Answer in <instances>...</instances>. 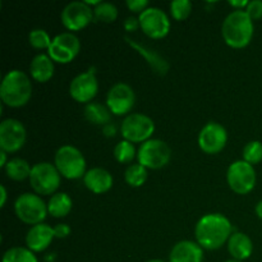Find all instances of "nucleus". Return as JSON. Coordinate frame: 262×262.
<instances>
[{
	"label": "nucleus",
	"instance_id": "obj_11",
	"mask_svg": "<svg viewBox=\"0 0 262 262\" xmlns=\"http://www.w3.org/2000/svg\"><path fill=\"white\" fill-rule=\"evenodd\" d=\"M141 30L151 38H163L170 31V20L163 9L156 7H148L140 13Z\"/></svg>",
	"mask_w": 262,
	"mask_h": 262
},
{
	"label": "nucleus",
	"instance_id": "obj_17",
	"mask_svg": "<svg viewBox=\"0 0 262 262\" xmlns=\"http://www.w3.org/2000/svg\"><path fill=\"white\" fill-rule=\"evenodd\" d=\"M54 238H55L54 228L45 223H41L30 228L26 235V246L32 252H42L51 245Z\"/></svg>",
	"mask_w": 262,
	"mask_h": 262
},
{
	"label": "nucleus",
	"instance_id": "obj_21",
	"mask_svg": "<svg viewBox=\"0 0 262 262\" xmlns=\"http://www.w3.org/2000/svg\"><path fill=\"white\" fill-rule=\"evenodd\" d=\"M30 72L35 81L45 83L49 79H51L54 74V61L48 54H37L31 60Z\"/></svg>",
	"mask_w": 262,
	"mask_h": 262
},
{
	"label": "nucleus",
	"instance_id": "obj_8",
	"mask_svg": "<svg viewBox=\"0 0 262 262\" xmlns=\"http://www.w3.org/2000/svg\"><path fill=\"white\" fill-rule=\"evenodd\" d=\"M155 132V123L148 115L141 113L128 114L123 119L120 133L125 141L132 143L146 142Z\"/></svg>",
	"mask_w": 262,
	"mask_h": 262
},
{
	"label": "nucleus",
	"instance_id": "obj_14",
	"mask_svg": "<svg viewBox=\"0 0 262 262\" xmlns=\"http://www.w3.org/2000/svg\"><path fill=\"white\" fill-rule=\"evenodd\" d=\"M136 95L132 87L125 82H118L106 95V106L114 115H124L132 110Z\"/></svg>",
	"mask_w": 262,
	"mask_h": 262
},
{
	"label": "nucleus",
	"instance_id": "obj_7",
	"mask_svg": "<svg viewBox=\"0 0 262 262\" xmlns=\"http://www.w3.org/2000/svg\"><path fill=\"white\" fill-rule=\"evenodd\" d=\"M171 150L168 143L159 138H150L140 146L138 164L146 169H161L170 161Z\"/></svg>",
	"mask_w": 262,
	"mask_h": 262
},
{
	"label": "nucleus",
	"instance_id": "obj_34",
	"mask_svg": "<svg viewBox=\"0 0 262 262\" xmlns=\"http://www.w3.org/2000/svg\"><path fill=\"white\" fill-rule=\"evenodd\" d=\"M127 7L132 12L142 13L148 8V0H127Z\"/></svg>",
	"mask_w": 262,
	"mask_h": 262
},
{
	"label": "nucleus",
	"instance_id": "obj_35",
	"mask_svg": "<svg viewBox=\"0 0 262 262\" xmlns=\"http://www.w3.org/2000/svg\"><path fill=\"white\" fill-rule=\"evenodd\" d=\"M55 238H67L71 234V227L68 224H58L54 228Z\"/></svg>",
	"mask_w": 262,
	"mask_h": 262
},
{
	"label": "nucleus",
	"instance_id": "obj_43",
	"mask_svg": "<svg viewBox=\"0 0 262 262\" xmlns=\"http://www.w3.org/2000/svg\"><path fill=\"white\" fill-rule=\"evenodd\" d=\"M225 262H243V261H239V260H234V258H232V260H228Z\"/></svg>",
	"mask_w": 262,
	"mask_h": 262
},
{
	"label": "nucleus",
	"instance_id": "obj_28",
	"mask_svg": "<svg viewBox=\"0 0 262 262\" xmlns=\"http://www.w3.org/2000/svg\"><path fill=\"white\" fill-rule=\"evenodd\" d=\"M95 19L104 23H112L118 18V8L113 3L101 2L94 8Z\"/></svg>",
	"mask_w": 262,
	"mask_h": 262
},
{
	"label": "nucleus",
	"instance_id": "obj_4",
	"mask_svg": "<svg viewBox=\"0 0 262 262\" xmlns=\"http://www.w3.org/2000/svg\"><path fill=\"white\" fill-rule=\"evenodd\" d=\"M54 165L61 177L78 179L86 174V160L81 151L72 145H64L56 150Z\"/></svg>",
	"mask_w": 262,
	"mask_h": 262
},
{
	"label": "nucleus",
	"instance_id": "obj_20",
	"mask_svg": "<svg viewBox=\"0 0 262 262\" xmlns=\"http://www.w3.org/2000/svg\"><path fill=\"white\" fill-rule=\"evenodd\" d=\"M228 251L234 260H247L253 252V243L245 233L234 232L228 241Z\"/></svg>",
	"mask_w": 262,
	"mask_h": 262
},
{
	"label": "nucleus",
	"instance_id": "obj_33",
	"mask_svg": "<svg viewBox=\"0 0 262 262\" xmlns=\"http://www.w3.org/2000/svg\"><path fill=\"white\" fill-rule=\"evenodd\" d=\"M246 13L251 17L252 20H257L262 18V0H252L248 3L246 8Z\"/></svg>",
	"mask_w": 262,
	"mask_h": 262
},
{
	"label": "nucleus",
	"instance_id": "obj_26",
	"mask_svg": "<svg viewBox=\"0 0 262 262\" xmlns=\"http://www.w3.org/2000/svg\"><path fill=\"white\" fill-rule=\"evenodd\" d=\"M124 179L128 186L141 187L147 179V169L141 164H130L124 171Z\"/></svg>",
	"mask_w": 262,
	"mask_h": 262
},
{
	"label": "nucleus",
	"instance_id": "obj_27",
	"mask_svg": "<svg viewBox=\"0 0 262 262\" xmlns=\"http://www.w3.org/2000/svg\"><path fill=\"white\" fill-rule=\"evenodd\" d=\"M3 262H38V260L30 248L12 247L3 255Z\"/></svg>",
	"mask_w": 262,
	"mask_h": 262
},
{
	"label": "nucleus",
	"instance_id": "obj_15",
	"mask_svg": "<svg viewBox=\"0 0 262 262\" xmlns=\"http://www.w3.org/2000/svg\"><path fill=\"white\" fill-rule=\"evenodd\" d=\"M227 129L224 125L216 122H209L199 133L200 148L209 155L220 152L227 145Z\"/></svg>",
	"mask_w": 262,
	"mask_h": 262
},
{
	"label": "nucleus",
	"instance_id": "obj_23",
	"mask_svg": "<svg viewBox=\"0 0 262 262\" xmlns=\"http://www.w3.org/2000/svg\"><path fill=\"white\" fill-rule=\"evenodd\" d=\"M125 40H127V42L129 43L132 48H135L136 50L141 54V55L145 56V58L147 59V61L150 63V66L152 67V68L155 69L158 73L165 74L166 72H168V69H169L168 63H166V61L164 60V59L161 58L159 54H156L155 51H152V50H148V49L145 48V46L138 45L137 42H133V40H130L129 37H125Z\"/></svg>",
	"mask_w": 262,
	"mask_h": 262
},
{
	"label": "nucleus",
	"instance_id": "obj_22",
	"mask_svg": "<svg viewBox=\"0 0 262 262\" xmlns=\"http://www.w3.org/2000/svg\"><path fill=\"white\" fill-rule=\"evenodd\" d=\"M72 199L66 192H56L48 202V212L54 217H64L71 212Z\"/></svg>",
	"mask_w": 262,
	"mask_h": 262
},
{
	"label": "nucleus",
	"instance_id": "obj_6",
	"mask_svg": "<svg viewBox=\"0 0 262 262\" xmlns=\"http://www.w3.org/2000/svg\"><path fill=\"white\" fill-rule=\"evenodd\" d=\"M28 179L33 191L42 196L55 194L56 189L60 186V173L55 165L48 161L35 164L31 169Z\"/></svg>",
	"mask_w": 262,
	"mask_h": 262
},
{
	"label": "nucleus",
	"instance_id": "obj_2",
	"mask_svg": "<svg viewBox=\"0 0 262 262\" xmlns=\"http://www.w3.org/2000/svg\"><path fill=\"white\" fill-rule=\"evenodd\" d=\"M32 96V84L25 72L19 69L9 71L0 86V99L10 107L25 106Z\"/></svg>",
	"mask_w": 262,
	"mask_h": 262
},
{
	"label": "nucleus",
	"instance_id": "obj_32",
	"mask_svg": "<svg viewBox=\"0 0 262 262\" xmlns=\"http://www.w3.org/2000/svg\"><path fill=\"white\" fill-rule=\"evenodd\" d=\"M192 3L189 0H173L170 3L171 17L177 20H183L191 14Z\"/></svg>",
	"mask_w": 262,
	"mask_h": 262
},
{
	"label": "nucleus",
	"instance_id": "obj_5",
	"mask_svg": "<svg viewBox=\"0 0 262 262\" xmlns=\"http://www.w3.org/2000/svg\"><path fill=\"white\" fill-rule=\"evenodd\" d=\"M14 212L20 222L30 225H37L45 220L48 205L38 194L22 193L14 202Z\"/></svg>",
	"mask_w": 262,
	"mask_h": 262
},
{
	"label": "nucleus",
	"instance_id": "obj_10",
	"mask_svg": "<svg viewBox=\"0 0 262 262\" xmlns=\"http://www.w3.org/2000/svg\"><path fill=\"white\" fill-rule=\"evenodd\" d=\"M79 38L72 32H63L56 35L48 49V55L51 60L60 64L71 63L79 53Z\"/></svg>",
	"mask_w": 262,
	"mask_h": 262
},
{
	"label": "nucleus",
	"instance_id": "obj_38",
	"mask_svg": "<svg viewBox=\"0 0 262 262\" xmlns=\"http://www.w3.org/2000/svg\"><path fill=\"white\" fill-rule=\"evenodd\" d=\"M0 192H2V201H0V207H4L5 206V202H7V188H5L4 184L0 186Z\"/></svg>",
	"mask_w": 262,
	"mask_h": 262
},
{
	"label": "nucleus",
	"instance_id": "obj_12",
	"mask_svg": "<svg viewBox=\"0 0 262 262\" xmlns=\"http://www.w3.org/2000/svg\"><path fill=\"white\" fill-rule=\"evenodd\" d=\"M26 128L22 122L8 118L0 123V148L4 152H17L26 142Z\"/></svg>",
	"mask_w": 262,
	"mask_h": 262
},
{
	"label": "nucleus",
	"instance_id": "obj_37",
	"mask_svg": "<svg viewBox=\"0 0 262 262\" xmlns=\"http://www.w3.org/2000/svg\"><path fill=\"white\" fill-rule=\"evenodd\" d=\"M248 3L250 2H247V0H235V2L234 0H230L229 4L234 7L235 10H243V8H247Z\"/></svg>",
	"mask_w": 262,
	"mask_h": 262
},
{
	"label": "nucleus",
	"instance_id": "obj_30",
	"mask_svg": "<svg viewBox=\"0 0 262 262\" xmlns=\"http://www.w3.org/2000/svg\"><path fill=\"white\" fill-rule=\"evenodd\" d=\"M51 41L53 40L50 38L49 33L45 30H42V28H35L28 35L30 45L33 46L35 49H38V50H43V49L48 50L51 45Z\"/></svg>",
	"mask_w": 262,
	"mask_h": 262
},
{
	"label": "nucleus",
	"instance_id": "obj_1",
	"mask_svg": "<svg viewBox=\"0 0 262 262\" xmlns=\"http://www.w3.org/2000/svg\"><path fill=\"white\" fill-rule=\"evenodd\" d=\"M233 227L227 216L223 214H207L199 220L194 228L196 242L204 250H219L230 238Z\"/></svg>",
	"mask_w": 262,
	"mask_h": 262
},
{
	"label": "nucleus",
	"instance_id": "obj_24",
	"mask_svg": "<svg viewBox=\"0 0 262 262\" xmlns=\"http://www.w3.org/2000/svg\"><path fill=\"white\" fill-rule=\"evenodd\" d=\"M4 169L8 178L13 179V181H25L26 178H30L31 169L32 168L25 159L14 158L8 161Z\"/></svg>",
	"mask_w": 262,
	"mask_h": 262
},
{
	"label": "nucleus",
	"instance_id": "obj_25",
	"mask_svg": "<svg viewBox=\"0 0 262 262\" xmlns=\"http://www.w3.org/2000/svg\"><path fill=\"white\" fill-rule=\"evenodd\" d=\"M110 110L99 102H90L84 107V117L89 122L97 125H104L110 122Z\"/></svg>",
	"mask_w": 262,
	"mask_h": 262
},
{
	"label": "nucleus",
	"instance_id": "obj_39",
	"mask_svg": "<svg viewBox=\"0 0 262 262\" xmlns=\"http://www.w3.org/2000/svg\"><path fill=\"white\" fill-rule=\"evenodd\" d=\"M0 156H2V160H0V166H2V168H5V165H7V164H8V161H7V152L2 151V152H0Z\"/></svg>",
	"mask_w": 262,
	"mask_h": 262
},
{
	"label": "nucleus",
	"instance_id": "obj_40",
	"mask_svg": "<svg viewBox=\"0 0 262 262\" xmlns=\"http://www.w3.org/2000/svg\"><path fill=\"white\" fill-rule=\"evenodd\" d=\"M255 211H256V215H257V216L262 220V201L257 202V205H256L255 207Z\"/></svg>",
	"mask_w": 262,
	"mask_h": 262
},
{
	"label": "nucleus",
	"instance_id": "obj_3",
	"mask_svg": "<svg viewBox=\"0 0 262 262\" xmlns=\"http://www.w3.org/2000/svg\"><path fill=\"white\" fill-rule=\"evenodd\" d=\"M222 35L225 43L230 48H246L252 40L253 20L246 10H233L223 22Z\"/></svg>",
	"mask_w": 262,
	"mask_h": 262
},
{
	"label": "nucleus",
	"instance_id": "obj_9",
	"mask_svg": "<svg viewBox=\"0 0 262 262\" xmlns=\"http://www.w3.org/2000/svg\"><path fill=\"white\" fill-rule=\"evenodd\" d=\"M257 176L253 165L245 160L234 161L227 171V182L232 191L238 194H247L255 188Z\"/></svg>",
	"mask_w": 262,
	"mask_h": 262
},
{
	"label": "nucleus",
	"instance_id": "obj_29",
	"mask_svg": "<svg viewBox=\"0 0 262 262\" xmlns=\"http://www.w3.org/2000/svg\"><path fill=\"white\" fill-rule=\"evenodd\" d=\"M136 156V147L129 141H120L114 147V158L122 164L130 163Z\"/></svg>",
	"mask_w": 262,
	"mask_h": 262
},
{
	"label": "nucleus",
	"instance_id": "obj_16",
	"mask_svg": "<svg viewBox=\"0 0 262 262\" xmlns=\"http://www.w3.org/2000/svg\"><path fill=\"white\" fill-rule=\"evenodd\" d=\"M97 91H99V83L92 71L78 74L72 79L69 84V94L72 99L78 102L90 104V101L97 95Z\"/></svg>",
	"mask_w": 262,
	"mask_h": 262
},
{
	"label": "nucleus",
	"instance_id": "obj_41",
	"mask_svg": "<svg viewBox=\"0 0 262 262\" xmlns=\"http://www.w3.org/2000/svg\"><path fill=\"white\" fill-rule=\"evenodd\" d=\"M86 3L89 5L92 4V5H95V7H96V5H99L101 2H100V0H86Z\"/></svg>",
	"mask_w": 262,
	"mask_h": 262
},
{
	"label": "nucleus",
	"instance_id": "obj_19",
	"mask_svg": "<svg viewBox=\"0 0 262 262\" xmlns=\"http://www.w3.org/2000/svg\"><path fill=\"white\" fill-rule=\"evenodd\" d=\"M83 183L91 192L101 194L113 187V176L104 168H92L84 174Z\"/></svg>",
	"mask_w": 262,
	"mask_h": 262
},
{
	"label": "nucleus",
	"instance_id": "obj_18",
	"mask_svg": "<svg viewBox=\"0 0 262 262\" xmlns=\"http://www.w3.org/2000/svg\"><path fill=\"white\" fill-rule=\"evenodd\" d=\"M204 248L193 241H181L176 243L169 255V262H202Z\"/></svg>",
	"mask_w": 262,
	"mask_h": 262
},
{
	"label": "nucleus",
	"instance_id": "obj_36",
	"mask_svg": "<svg viewBox=\"0 0 262 262\" xmlns=\"http://www.w3.org/2000/svg\"><path fill=\"white\" fill-rule=\"evenodd\" d=\"M140 20H138V18H135V17H128L127 19L124 20V28L125 31H128V32H132V31H136L137 28H140Z\"/></svg>",
	"mask_w": 262,
	"mask_h": 262
},
{
	"label": "nucleus",
	"instance_id": "obj_31",
	"mask_svg": "<svg viewBox=\"0 0 262 262\" xmlns=\"http://www.w3.org/2000/svg\"><path fill=\"white\" fill-rule=\"evenodd\" d=\"M243 160L247 161L251 165L262 161V143L260 141H251L243 148Z\"/></svg>",
	"mask_w": 262,
	"mask_h": 262
},
{
	"label": "nucleus",
	"instance_id": "obj_42",
	"mask_svg": "<svg viewBox=\"0 0 262 262\" xmlns=\"http://www.w3.org/2000/svg\"><path fill=\"white\" fill-rule=\"evenodd\" d=\"M146 262H165V261L159 260V258H154V260H148V261H146Z\"/></svg>",
	"mask_w": 262,
	"mask_h": 262
},
{
	"label": "nucleus",
	"instance_id": "obj_13",
	"mask_svg": "<svg viewBox=\"0 0 262 262\" xmlns=\"http://www.w3.org/2000/svg\"><path fill=\"white\" fill-rule=\"evenodd\" d=\"M94 17V9L86 2H71L61 10L60 19L69 31H79L86 27Z\"/></svg>",
	"mask_w": 262,
	"mask_h": 262
}]
</instances>
